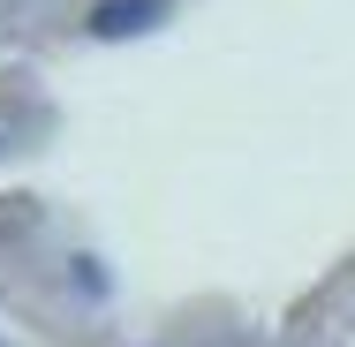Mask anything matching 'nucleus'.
<instances>
[{"mask_svg": "<svg viewBox=\"0 0 355 347\" xmlns=\"http://www.w3.org/2000/svg\"><path fill=\"white\" fill-rule=\"evenodd\" d=\"M151 23H166V0H98L91 8V38H137Z\"/></svg>", "mask_w": 355, "mask_h": 347, "instance_id": "nucleus-1", "label": "nucleus"}]
</instances>
